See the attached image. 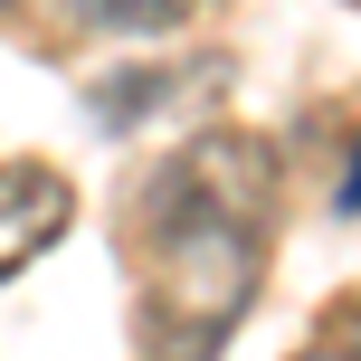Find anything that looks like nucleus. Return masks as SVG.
Returning a JSON list of instances; mask_svg holds the SVG:
<instances>
[{"instance_id": "nucleus-1", "label": "nucleus", "mask_w": 361, "mask_h": 361, "mask_svg": "<svg viewBox=\"0 0 361 361\" xmlns=\"http://www.w3.org/2000/svg\"><path fill=\"white\" fill-rule=\"evenodd\" d=\"M267 209L276 162L247 133L180 143L171 162L133 190V238H143V352L152 361H219L247 324L257 276H267Z\"/></svg>"}, {"instance_id": "nucleus-2", "label": "nucleus", "mask_w": 361, "mask_h": 361, "mask_svg": "<svg viewBox=\"0 0 361 361\" xmlns=\"http://www.w3.org/2000/svg\"><path fill=\"white\" fill-rule=\"evenodd\" d=\"M76 219V190L67 171L48 162H0V276H19L29 257H48Z\"/></svg>"}, {"instance_id": "nucleus-3", "label": "nucleus", "mask_w": 361, "mask_h": 361, "mask_svg": "<svg viewBox=\"0 0 361 361\" xmlns=\"http://www.w3.org/2000/svg\"><path fill=\"white\" fill-rule=\"evenodd\" d=\"M86 29H133V38H162V29H190L200 0H76Z\"/></svg>"}, {"instance_id": "nucleus-4", "label": "nucleus", "mask_w": 361, "mask_h": 361, "mask_svg": "<svg viewBox=\"0 0 361 361\" xmlns=\"http://www.w3.org/2000/svg\"><path fill=\"white\" fill-rule=\"evenodd\" d=\"M295 361H361V305H343V324H324Z\"/></svg>"}, {"instance_id": "nucleus-5", "label": "nucleus", "mask_w": 361, "mask_h": 361, "mask_svg": "<svg viewBox=\"0 0 361 361\" xmlns=\"http://www.w3.org/2000/svg\"><path fill=\"white\" fill-rule=\"evenodd\" d=\"M343 209H361V152H352V180H343Z\"/></svg>"}, {"instance_id": "nucleus-6", "label": "nucleus", "mask_w": 361, "mask_h": 361, "mask_svg": "<svg viewBox=\"0 0 361 361\" xmlns=\"http://www.w3.org/2000/svg\"><path fill=\"white\" fill-rule=\"evenodd\" d=\"M0 10H19V0H0Z\"/></svg>"}]
</instances>
